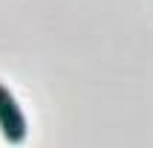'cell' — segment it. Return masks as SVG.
<instances>
[{"instance_id":"obj_1","label":"cell","mask_w":153,"mask_h":148,"mask_svg":"<svg viewBox=\"0 0 153 148\" xmlns=\"http://www.w3.org/2000/svg\"><path fill=\"white\" fill-rule=\"evenodd\" d=\"M0 131L9 145H20L26 139V116L6 84H0Z\"/></svg>"}]
</instances>
